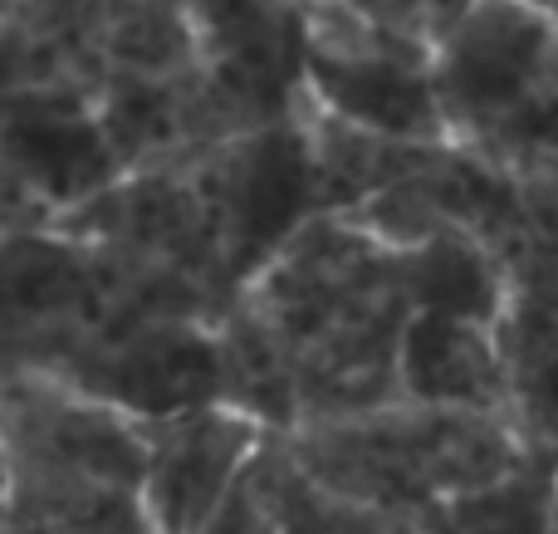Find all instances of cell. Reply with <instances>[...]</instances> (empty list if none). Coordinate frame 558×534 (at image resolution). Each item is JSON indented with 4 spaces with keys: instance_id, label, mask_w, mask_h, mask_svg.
I'll return each mask as SVG.
<instances>
[{
    "instance_id": "6da1fadb",
    "label": "cell",
    "mask_w": 558,
    "mask_h": 534,
    "mask_svg": "<svg viewBox=\"0 0 558 534\" xmlns=\"http://www.w3.org/2000/svg\"><path fill=\"white\" fill-rule=\"evenodd\" d=\"M241 300L294 363L299 427L402 402L397 353L412 319L402 251H387L353 216H314L279 245Z\"/></svg>"
},
{
    "instance_id": "7a4b0ae2",
    "label": "cell",
    "mask_w": 558,
    "mask_h": 534,
    "mask_svg": "<svg viewBox=\"0 0 558 534\" xmlns=\"http://www.w3.org/2000/svg\"><path fill=\"white\" fill-rule=\"evenodd\" d=\"M284 447L328 496L416 520L534 466L505 412L416 402L343 422H304L284 432Z\"/></svg>"
},
{
    "instance_id": "3957f363",
    "label": "cell",
    "mask_w": 558,
    "mask_h": 534,
    "mask_svg": "<svg viewBox=\"0 0 558 534\" xmlns=\"http://www.w3.org/2000/svg\"><path fill=\"white\" fill-rule=\"evenodd\" d=\"M558 64V15L539 0H475L436 45L432 74L451 143L510 167Z\"/></svg>"
},
{
    "instance_id": "277c9868",
    "label": "cell",
    "mask_w": 558,
    "mask_h": 534,
    "mask_svg": "<svg viewBox=\"0 0 558 534\" xmlns=\"http://www.w3.org/2000/svg\"><path fill=\"white\" fill-rule=\"evenodd\" d=\"M432 49L363 0H304V78L324 113L402 143H451Z\"/></svg>"
},
{
    "instance_id": "5b68a950",
    "label": "cell",
    "mask_w": 558,
    "mask_h": 534,
    "mask_svg": "<svg viewBox=\"0 0 558 534\" xmlns=\"http://www.w3.org/2000/svg\"><path fill=\"white\" fill-rule=\"evenodd\" d=\"M196 177H202L221 260L235 290H245L275 260L289 235L324 216L314 153H308L299 113L289 123L196 153Z\"/></svg>"
},
{
    "instance_id": "8992f818",
    "label": "cell",
    "mask_w": 558,
    "mask_h": 534,
    "mask_svg": "<svg viewBox=\"0 0 558 534\" xmlns=\"http://www.w3.org/2000/svg\"><path fill=\"white\" fill-rule=\"evenodd\" d=\"M29 368L49 373L88 398L113 402L118 412L137 422H162L177 412L226 402L221 329L196 319L128 324V329L69 343Z\"/></svg>"
},
{
    "instance_id": "52a82bcc",
    "label": "cell",
    "mask_w": 558,
    "mask_h": 534,
    "mask_svg": "<svg viewBox=\"0 0 558 534\" xmlns=\"http://www.w3.org/2000/svg\"><path fill=\"white\" fill-rule=\"evenodd\" d=\"M123 177V157L98 118V94H5V226H49Z\"/></svg>"
},
{
    "instance_id": "ba28073f",
    "label": "cell",
    "mask_w": 558,
    "mask_h": 534,
    "mask_svg": "<svg viewBox=\"0 0 558 534\" xmlns=\"http://www.w3.org/2000/svg\"><path fill=\"white\" fill-rule=\"evenodd\" d=\"M5 466H39L143 496L147 427L35 368H5Z\"/></svg>"
},
{
    "instance_id": "9c48e42d",
    "label": "cell",
    "mask_w": 558,
    "mask_h": 534,
    "mask_svg": "<svg viewBox=\"0 0 558 534\" xmlns=\"http://www.w3.org/2000/svg\"><path fill=\"white\" fill-rule=\"evenodd\" d=\"M147 427V481L143 510L157 534H196L216 515L226 496L241 486L251 461L275 437L260 417L211 402L196 412H177Z\"/></svg>"
},
{
    "instance_id": "30bf717a",
    "label": "cell",
    "mask_w": 558,
    "mask_h": 534,
    "mask_svg": "<svg viewBox=\"0 0 558 534\" xmlns=\"http://www.w3.org/2000/svg\"><path fill=\"white\" fill-rule=\"evenodd\" d=\"M397 378H402V402L416 408L505 412L510 402V368L495 329L451 314L412 310L397 353Z\"/></svg>"
},
{
    "instance_id": "8fae6325",
    "label": "cell",
    "mask_w": 558,
    "mask_h": 534,
    "mask_svg": "<svg viewBox=\"0 0 558 534\" xmlns=\"http://www.w3.org/2000/svg\"><path fill=\"white\" fill-rule=\"evenodd\" d=\"M402 275L412 310L422 314H451V319L500 329L505 310H510V260L471 231H441L426 245L407 251Z\"/></svg>"
},
{
    "instance_id": "7c38bea8",
    "label": "cell",
    "mask_w": 558,
    "mask_h": 534,
    "mask_svg": "<svg viewBox=\"0 0 558 534\" xmlns=\"http://www.w3.org/2000/svg\"><path fill=\"white\" fill-rule=\"evenodd\" d=\"M5 534H157V530L143 510V496L39 466H5Z\"/></svg>"
},
{
    "instance_id": "4fadbf2b",
    "label": "cell",
    "mask_w": 558,
    "mask_h": 534,
    "mask_svg": "<svg viewBox=\"0 0 558 534\" xmlns=\"http://www.w3.org/2000/svg\"><path fill=\"white\" fill-rule=\"evenodd\" d=\"M554 481L558 471L549 466H524L500 486L441 506L426 525H432V534H544Z\"/></svg>"
},
{
    "instance_id": "5bb4252c",
    "label": "cell",
    "mask_w": 558,
    "mask_h": 534,
    "mask_svg": "<svg viewBox=\"0 0 558 534\" xmlns=\"http://www.w3.org/2000/svg\"><path fill=\"white\" fill-rule=\"evenodd\" d=\"M505 368H510L505 417H510L524 457L534 466L558 471V353L520 359V363H505Z\"/></svg>"
},
{
    "instance_id": "9a60e30c",
    "label": "cell",
    "mask_w": 558,
    "mask_h": 534,
    "mask_svg": "<svg viewBox=\"0 0 558 534\" xmlns=\"http://www.w3.org/2000/svg\"><path fill=\"white\" fill-rule=\"evenodd\" d=\"M196 534H284V506H279V486H275L270 441H265L260 457L251 461L241 486L216 506V515Z\"/></svg>"
},
{
    "instance_id": "2e32d148",
    "label": "cell",
    "mask_w": 558,
    "mask_h": 534,
    "mask_svg": "<svg viewBox=\"0 0 558 534\" xmlns=\"http://www.w3.org/2000/svg\"><path fill=\"white\" fill-rule=\"evenodd\" d=\"M530 157H558V64L549 78V94H544L539 113H534V123H530V137H524V147L510 157V167L530 162Z\"/></svg>"
},
{
    "instance_id": "e0dca14e",
    "label": "cell",
    "mask_w": 558,
    "mask_h": 534,
    "mask_svg": "<svg viewBox=\"0 0 558 534\" xmlns=\"http://www.w3.org/2000/svg\"><path fill=\"white\" fill-rule=\"evenodd\" d=\"M544 534H558V481H554V500H549V525H544Z\"/></svg>"
},
{
    "instance_id": "ac0fdd59",
    "label": "cell",
    "mask_w": 558,
    "mask_h": 534,
    "mask_svg": "<svg viewBox=\"0 0 558 534\" xmlns=\"http://www.w3.org/2000/svg\"><path fill=\"white\" fill-rule=\"evenodd\" d=\"M539 5H549V10H554V15H558V0H539Z\"/></svg>"
}]
</instances>
